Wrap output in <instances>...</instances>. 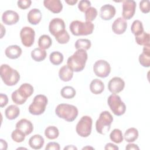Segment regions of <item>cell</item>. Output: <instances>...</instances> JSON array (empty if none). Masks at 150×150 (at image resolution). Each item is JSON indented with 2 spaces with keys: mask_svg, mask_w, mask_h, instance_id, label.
I'll return each mask as SVG.
<instances>
[{
  "mask_svg": "<svg viewBox=\"0 0 150 150\" xmlns=\"http://www.w3.org/2000/svg\"><path fill=\"white\" fill-rule=\"evenodd\" d=\"M5 34V29L4 28V26L1 24V38H2L3 36Z\"/></svg>",
  "mask_w": 150,
  "mask_h": 150,
  "instance_id": "f907efd6",
  "label": "cell"
},
{
  "mask_svg": "<svg viewBox=\"0 0 150 150\" xmlns=\"http://www.w3.org/2000/svg\"><path fill=\"white\" fill-rule=\"evenodd\" d=\"M22 49L18 45H11L7 47L5 50V55L11 59H16L22 54Z\"/></svg>",
  "mask_w": 150,
  "mask_h": 150,
  "instance_id": "d6986e66",
  "label": "cell"
},
{
  "mask_svg": "<svg viewBox=\"0 0 150 150\" xmlns=\"http://www.w3.org/2000/svg\"><path fill=\"white\" fill-rule=\"evenodd\" d=\"M91 41L87 39H79L75 42V48L78 49H83L84 50H88L91 47Z\"/></svg>",
  "mask_w": 150,
  "mask_h": 150,
  "instance_id": "d6a6232c",
  "label": "cell"
},
{
  "mask_svg": "<svg viewBox=\"0 0 150 150\" xmlns=\"http://www.w3.org/2000/svg\"><path fill=\"white\" fill-rule=\"evenodd\" d=\"M35 32L33 28L29 26H25L22 28L20 32V37L22 43L26 47H30L35 41Z\"/></svg>",
  "mask_w": 150,
  "mask_h": 150,
  "instance_id": "30bf717a",
  "label": "cell"
},
{
  "mask_svg": "<svg viewBox=\"0 0 150 150\" xmlns=\"http://www.w3.org/2000/svg\"><path fill=\"white\" fill-rule=\"evenodd\" d=\"M124 137L127 142H132L138 138V131L135 128H129L125 132Z\"/></svg>",
  "mask_w": 150,
  "mask_h": 150,
  "instance_id": "4316f807",
  "label": "cell"
},
{
  "mask_svg": "<svg viewBox=\"0 0 150 150\" xmlns=\"http://www.w3.org/2000/svg\"><path fill=\"white\" fill-rule=\"evenodd\" d=\"M93 120L88 115L83 116L76 125V130L79 135L81 137H88L91 132Z\"/></svg>",
  "mask_w": 150,
  "mask_h": 150,
  "instance_id": "ba28073f",
  "label": "cell"
},
{
  "mask_svg": "<svg viewBox=\"0 0 150 150\" xmlns=\"http://www.w3.org/2000/svg\"><path fill=\"white\" fill-rule=\"evenodd\" d=\"M47 102L46 96L42 94L36 95L34 97L32 103L29 107V112L35 115L43 114L45 111Z\"/></svg>",
  "mask_w": 150,
  "mask_h": 150,
  "instance_id": "8992f818",
  "label": "cell"
},
{
  "mask_svg": "<svg viewBox=\"0 0 150 150\" xmlns=\"http://www.w3.org/2000/svg\"><path fill=\"white\" fill-rule=\"evenodd\" d=\"M125 87L124 81L119 77H114L108 83V88L112 94H118L123 90Z\"/></svg>",
  "mask_w": 150,
  "mask_h": 150,
  "instance_id": "7c38bea8",
  "label": "cell"
},
{
  "mask_svg": "<svg viewBox=\"0 0 150 150\" xmlns=\"http://www.w3.org/2000/svg\"><path fill=\"white\" fill-rule=\"evenodd\" d=\"M44 6L54 13L60 12L63 9V5L60 0H45Z\"/></svg>",
  "mask_w": 150,
  "mask_h": 150,
  "instance_id": "e0dca14e",
  "label": "cell"
},
{
  "mask_svg": "<svg viewBox=\"0 0 150 150\" xmlns=\"http://www.w3.org/2000/svg\"><path fill=\"white\" fill-rule=\"evenodd\" d=\"M135 41L139 45L141 46H146L149 45V34L145 32H142L141 35L135 36Z\"/></svg>",
  "mask_w": 150,
  "mask_h": 150,
  "instance_id": "e575fe53",
  "label": "cell"
},
{
  "mask_svg": "<svg viewBox=\"0 0 150 150\" xmlns=\"http://www.w3.org/2000/svg\"><path fill=\"white\" fill-rule=\"evenodd\" d=\"M64 149H77V148L73 145H69L64 148Z\"/></svg>",
  "mask_w": 150,
  "mask_h": 150,
  "instance_id": "816d5d0a",
  "label": "cell"
},
{
  "mask_svg": "<svg viewBox=\"0 0 150 150\" xmlns=\"http://www.w3.org/2000/svg\"><path fill=\"white\" fill-rule=\"evenodd\" d=\"M127 28V23L122 17H119L116 19L112 25V31L117 35H121L124 33L125 32Z\"/></svg>",
  "mask_w": 150,
  "mask_h": 150,
  "instance_id": "2e32d148",
  "label": "cell"
},
{
  "mask_svg": "<svg viewBox=\"0 0 150 150\" xmlns=\"http://www.w3.org/2000/svg\"><path fill=\"white\" fill-rule=\"evenodd\" d=\"M19 19V16L17 12L12 10L5 11L2 15V21L5 25H12L16 23Z\"/></svg>",
  "mask_w": 150,
  "mask_h": 150,
  "instance_id": "5bb4252c",
  "label": "cell"
},
{
  "mask_svg": "<svg viewBox=\"0 0 150 150\" xmlns=\"http://www.w3.org/2000/svg\"><path fill=\"white\" fill-rule=\"evenodd\" d=\"M125 149H128V150H130V149H138H138H139V148L136 144H128L126 146Z\"/></svg>",
  "mask_w": 150,
  "mask_h": 150,
  "instance_id": "7dc6e473",
  "label": "cell"
},
{
  "mask_svg": "<svg viewBox=\"0 0 150 150\" xmlns=\"http://www.w3.org/2000/svg\"><path fill=\"white\" fill-rule=\"evenodd\" d=\"M42 13L37 8L31 9L28 13L27 18L28 22L32 25L38 24L42 19Z\"/></svg>",
  "mask_w": 150,
  "mask_h": 150,
  "instance_id": "44dd1931",
  "label": "cell"
},
{
  "mask_svg": "<svg viewBox=\"0 0 150 150\" xmlns=\"http://www.w3.org/2000/svg\"><path fill=\"white\" fill-rule=\"evenodd\" d=\"M60 145L56 142H50L48 143L45 148L46 150H59Z\"/></svg>",
  "mask_w": 150,
  "mask_h": 150,
  "instance_id": "ee69618b",
  "label": "cell"
},
{
  "mask_svg": "<svg viewBox=\"0 0 150 150\" xmlns=\"http://www.w3.org/2000/svg\"><path fill=\"white\" fill-rule=\"evenodd\" d=\"M91 7V2L87 0L80 1L78 4V8L81 12H85L86 10Z\"/></svg>",
  "mask_w": 150,
  "mask_h": 150,
  "instance_id": "60d3db41",
  "label": "cell"
},
{
  "mask_svg": "<svg viewBox=\"0 0 150 150\" xmlns=\"http://www.w3.org/2000/svg\"><path fill=\"white\" fill-rule=\"evenodd\" d=\"M18 6L22 9H26L30 7L32 1L30 0H20L18 1Z\"/></svg>",
  "mask_w": 150,
  "mask_h": 150,
  "instance_id": "7bdbcfd3",
  "label": "cell"
},
{
  "mask_svg": "<svg viewBox=\"0 0 150 150\" xmlns=\"http://www.w3.org/2000/svg\"><path fill=\"white\" fill-rule=\"evenodd\" d=\"M59 76L62 81H69L73 76V70L67 65H64L59 70Z\"/></svg>",
  "mask_w": 150,
  "mask_h": 150,
  "instance_id": "603a6c76",
  "label": "cell"
},
{
  "mask_svg": "<svg viewBox=\"0 0 150 150\" xmlns=\"http://www.w3.org/2000/svg\"><path fill=\"white\" fill-rule=\"evenodd\" d=\"M97 16V11L94 7H90L85 12V19L86 22H91L94 21Z\"/></svg>",
  "mask_w": 150,
  "mask_h": 150,
  "instance_id": "f35d334b",
  "label": "cell"
},
{
  "mask_svg": "<svg viewBox=\"0 0 150 150\" xmlns=\"http://www.w3.org/2000/svg\"><path fill=\"white\" fill-rule=\"evenodd\" d=\"M52 44L50 37L47 35H43L40 36L38 40V46L39 48L45 50L49 49Z\"/></svg>",
  "mask_w": 150,
  "mask_h": 150,
  "instance_id": "83f0119b",
  "label": "cell"
},
{
  "mask_svg": "<svg viewBox=\"0 0 150 150\" xmlns=\"http://www.w3.org/2000/svg\"><path fill=\"white\" fill-rule=\"evenodd\" d=\"M45 135L46 138L49 139H54L57 138L59 135V129L56 127L49 126L45 131Z\"/></svg>",
  "mask_w": 150,
  "mask_h": 150,
  "instance_id": "4dcf8cb0",
  "label": "cell"
},
{
  "mask_svg": "<svg viewBox=\"0 0 150 150\" xmlns=\"http://www.w3.org/2000/svg\"><path fill=\"white\" fill-rule=\"evenodd\" d=\"M60 94L63 98L70 99L73 98L76 96V91L73 87L67 86L62 88L60 91Z\"/></svg>",
  "mask_w": 150,
  "mask_h": 150,
  "instance_id": "f546056e",
  "label": "cell"
},
{
  "mask_svg": "<svg viewBox=\"0 0 150 150\" xmlns=\"http://www.w3.org/2000/svg\"><path fill=\"white\" fill-rule=\"evenodd\" d=\"M16 128L21 129L26 134V135H28L32 133L33 129V127L29 120L23 118L16 123Z\"/></svg>",
  "mask_w": 150,
  "mask_h": 150,
  "instance_id": "ac0fdd59",
  "label": "cell"
},
{
  "mask_svg": "<svg viewBox=\"0 0 150 150\" xmlns=\"http://www.w3.org/2000/svg\"><path fill=\"white\" fill-rule=\"evenodd\" d=\"M49 30L52 35L55 36L65 30V23L61 18H56L51 20L49 25Z\"/></svg>",
  "mask_w": 150,
  "mask_h": 150,
  "instance_id": "4fadbf2b",
  "label": "cell"
},
{
  "mask_svg": "<svg viewBox=\"0 0 150 150\" xmlns=\"http://www.w3.org/2000/svg\"><path fill=\"white\" fill-rule=\"evenodd\" d=\"M70 30L73 35L81 36L88 35L93 33L94 25L91 22H81L80 21H73L69 26Z\"/></svg>",
  "mask_w": 150,
  "mask_h": 150,
  "instance_id": "277c9868",
  "label": "cell"
},
{
  "mask_svg": "<svg viewBox=\"0 0 150 150\" xmlns=\"http://www.w3.org/2000/svg\"><path fill=\"white\" fill-rule=\"evenodd\" d=\"M26 134L21 129L16 128L12 131L11 134L12 139L16 142L19 143L23 142L25 139Z\"/></svg>",
  "mask_w": 150,
  "mask_h": 150,
  "instance_id": "8d00e7d4",
  "label": "cell"
},
{
  "mask_svg": "<svg viewBox=\"0 0 150 150\" xmlns=\"http://www.w3.org/2000/svg\"><path fill=\"white\" fill-rule=\"evenodd\" d=\"M44 142V138L39 134L34 135L29 139V145L34 149H40L43 146Z\"/></svg>",
  "mask_w": 150,
  "mask_h": 150,
  "instance_id": "7402d4cb",
  "label": "cell"
},
{
  "mask_svg": "<svg viewBox=\"0 0 150 150\" xmlns=\"http://www.w3.org/2000/svg\"><path fill=\"white\" fill-rule=\"evenodd\" d=\"M56 114L68 122L73 121L78 115V110L73 105L60 104L55 109Z\"/></svg>",
  "mask_w": 150,
  "mask_h": 150,
  "instance_id": "3957f363",
  "label": "cell"
},
{
  "mask_svg": "<svg viewBox=\"0 0 150 150\" xmlns=\"http://www.w3.org/2000/svg\"><path fill=\"white\" fill-rule=\"evenodd\" d=\"M11 97H12V100L13 101V102L14 103H15L16 104L18 105H22L23 104H24L26 100V98H23L18 92V90L14 91L11 95Z\"/></svg>",
  "mask_w": 150,
  "mask_h": 150,
  "instance_id": "ab89813d",
  "label": "cell"
},
{
  "mask_svg": "<svg viewBox=\"0 0 150 150\" xmlns=\"http://www.w3.org/2000/svg\"><path fill=\"white\" fill-rule=\"evenodd\" d=\"M64 57L62 53L56 51L50 53L49 59L50 62L54 65H59L63 62Z\"/></svg>",
  "mask_w": 150,
  "mask_h": 150,
  "instance_id": "836d02e7",
  "label": "cell"
},
{
  "mask_svg": "<svg viewBox=\"0 0 150 150\" xmlns=\"http://www.w3.org/2000/svg\"><path fill=\"white\" fill-rule=\"evenodd\" d=\"M18 91L23 98L27 99L33 94V87L29 83H23L19 87Z\"/></svg>",
  "mask_w": 150,
  "mask_h": 150,
  "instance_id": "484cf974",
  "label": "cell"
},
{
  "mask_svg": "<svg viewBox=\"0 0 150 150\" xmlns=\"http://www.w3.org/2000/svg\"><path fill=\"white\" fill-rule=\"evenodd\" d=\"M18 149H26V148H19Z\"/></svg>",
  "mask_w": 150,
  "mask_h": 150,
  "instance_id": "db71d44e",
  "label": "cell"
},
{
  "mask_svg": "<svg viewBox=\"0 0 150 150\" xmlns=\"http://www.w3.org/2000/svg\"><path fill=\"white\" fill-rule=\"evenodd\" d=\"M0 74L4 83L8 86L15 85L20 79L18 71L6 64H3L1 66Z\"/></svg>",
  "mask_w": 150,
  "mask_h": 150,
  "instance_id": "7a4b0ae2",
  "label": "cell"
},
{
  "mask_svg": "<svg viewBox=\"0 0 150 150\" xmlns=\"http://www.w3.org/2000/svg\"><path fill=\"white\" fill-rule=\"evenodd\" d=\"M115 7L110 4H105L100 8V16L102 19L108 21L111 19L115 15Z\"/></svg>",
  "mask_w": 150,
  "mask_h": 150,
  "instance_id": "9a60e30c",
  "label": "cell"
},
{
  "mask_svg": "<svg viewBox=\"0 0 150 150\" xmlns=\"http://www.w3.org/2000/svg\"><path fill=\"white\" fill-rule=\"evenodd\" d=\"M8 103V98L6 94H0V106L1 108L5 107Z\"/></svg>",
  "mask_w": 150,
  "mask_h": 150,
  "instance_id": "f6af8a7d",
  "label": "cell"
},
{
  "mask_svg": "<svg viewBox=\"0 0 150 150\" xmlns=\"http://www.w3.org/2000/svg\"><path fill=\"white\" fill-rule=\"evenodd\" d=\"M136 2L133 0H126L122 1V18L125 20L131 19L135 14L136 9Z\"/></svg>",
  "mask_w": 150,
  "mask_h": 150,
  "instance_id": "8fae6325",
  "label": "cell"
},
{
  "mask_svg": "<svg viewBox=\"0 0 150 150\" xmlns=\"http://www.w3.org/2000/svg\"><path fill=\"white\" fill-rule=\"evenodd\" d=\"M90 89L91 93L94 94H101L104 89V85L103 81L98 79H94L91 81L90 85Z\"/></svg>",
  "mask_w": 150,
  "mask_h": 150,
  "instance_id": "cb8c5ba5",
  "label": "cell"
},
{
  "mask_svg": "<svg viewBox=\"0 0 150 150\" xmlns=\"http://www.w3.org/2000/svg\"><path fill=\"white\" fill-rule=\"evenodd\" d=\"M0 142H1V146H0V148L1 149H6L7 148H8V144L7 142L2 139H0Z\"/></svg>",
  "mask_w": 150,
  "mask_h": 150,
  "instance_id": "c3c4849f",
  "label": "cell"
},
{
  "mask_svg": "<svg viewBox=\"0 0 150 150\" xmlns=\"http://www.w3.org/2000/svg\"><path fill=\"white\" fill-rule=\"evenodd\" d=\"M95 74L101 78L107 77L111 71L110 64L104 60H99L95 62L93 66Z\"/></svg>",
  "mask_w": 150,
  "mask_h": 150,
  "instance_id": "9c48e42d",
  "label": "cell"
},
{
  "mask_svg": "<svg viewBox=\"0 0 150 150\" xmlns=\"http://www.w3.org/2000/svg\"><path fill=\"white\" fill-rule=\"evenodd\" d=\"M20 114V110L18 106L15 105H10L8 106L5 111V117L10 120H14Z\"/></svg>",
  "mask_w": 150,
  "mask_h": 150,
  "instance_id": "d4e9b609",
  "label": "cell"
},
{
  "mask_svg": "<svg viewBox=\"0 0 150 150\" xmlns=\"http://www.w3.org/2000/svg\"><path fill=\"white\" fill-rule=\"evenodd\" d=\"M86 148H92V149H93V148H91V147H88V146H87V147H84V148H83V149H86Z\"/></svg>",
  "mask_w": 150,
  "mask_h": 150,
  "instance_id": "f5cc1de1",
  "label": "cell"
},
{
  "mask_svg": "<svg viewBox=\"0 0 150 150\" xmlns=\"http://www.w3.org/2000/svg\"><path fill=\"white\" fill-rule=\"evenodd\" d=\"M139 63L145 67L150 66V45L144 46L142 53L139 56Z\"/></svg>",
  "mask_w": 150,
  "mask_h": 150,
  "instance_id": "ffe728a7",
  "label": "cell"
},
{
  "mask_svg": "<svg viewBox=\"0 0 150 150\" xmlns=\"http://www.w3.org/2000/svg\"><path fill=\"white\" fill-rule=\"evenodd\" d=\"M110 139L116 143L120 144L123 141V135L122 131L119 129H114L110 134Z\"/></svg>",
  "mask_w": 150,
  "mask_h": 150,
  "instance_id": "d590c367",
  "label": "cell"
},
{
  "mask_svg": "<svg viewBox=\"0 0 150 150\" xmlns=\"http://www.w3.org/2000/svg\"><path fill=\"white\" fill-rule=\"evenodd\" d=\"M65 2L70 5H74L77 2V0H66Z\"/></svg>",
  "mask_w": 150,
  "mask_h": 150,
  "instance_id": "681fc988",
  "label": "cell"
},
{
  "mask_svg": "<svg viewBox=\"0 0 150 150\" xmlns=\"http://www.w3.org/2000/svg\"><path fill=\"white\" fill-rule=\"evenodd\" d=\"M104 149L106 150L111 149V150H117L118 149V147L115 145V144H113L112 143H108L105 145Z\"/></svg>",
  "mask_w": 150,
  "mask_h": 150,
  "instance_id": "bcb514c9",
  "label": "cell"
},
{
  "mask_svg": "<svg viewBox=\"0 0 150 150\" xmlns=\"http://www.w3.org/2000/svg\"><path fill=\"white\" fill-rule=\"evenodd\" d=\"M113 117L108 111H104L102 112L96 122V128L97 132L105 135L110 129Z\"/></svg>",
  "mask_w": 150,
  "mask_h": 150,
  "instance_id": "5b68a950",
  "label": "cell"
},
{
  "mask_svg": "<svg viewBox=\"0 0 150 150\" xmlns=\"http://www.w3.org/2000/svg\"><path fill=\"white\" fill-rule=\"evenodd\" d=\"M87 57L88 55L86 50L78 49L73 55L68 58L67 65L71 68L73 71H81L85 67Z\"/></svg>",
  "mask_w": 150,
  "mask_h": 150,
  "instance_id": "6da1fadb",
  "label": "cell"
},
{
  "mask_svg": "<svg viewBox=\"0 0 150 150\" xmlns=\"http://www.w3.org/2000/svg\"><path fill=\"white\" fill-rule=\"evenodd\" d=\"M54 37L56 40L60 44H66L70 40V36L66 30L58 33Z\"/></svg>",
  "mask_w": 150,
  "mask_h": 150,
  "instance_id": "74e56055",
  "label": "cell"
},
{
  "mask_svg": "<svg viewBox=\"0 0 150 150\" xmlns=\"http://www.w3.org/2000/svg\"><path fill=\"white\" fill-rule=\"evenodd\" d=\"M107 103L111 110L115 115L120 116L125 113L126 106L119 96L112 94L108 97Z\"/></svg>",
  "mask_w": 150,
  "mask_h": 150,
  "instance_id": "52a82bcc",
  "label": "cell"
},
{
  "mask_svg": "<svg viewBox=\"0 0 150 150\" xmlns=\"http://www.w3.org/2000/svg\"><path fill=\"white\" fill-rule=\"evenodd\" d=\"M131 30L132 33L135 36L141 35L142 32H144L142 23L139 20H135L132 23Z\"/></svg>",
  "mask_w": 150,
  "mask_h": 150,
  "instance_id": "1f68e13d",
  "label": "cell"
},
{
  "mask_svg": "<svg viewBox=\"0 0 150 150\" xmlns=\"http://www.w3.org/2000/svg\"><path fill=\"white\" fill-rule=\"evenodd\" d=\"M139 8L142 13H148L150 11L149 1L142 0L139 2Z\"/></svg>",
  "mask_w": 150,
  "mask_h": 150,
  "instance_id": "b9f144b4",
  "label": "cell"
},
{
  "mask_svg": "<svg viewBox=\"0 0 150 150\" xmlns=\"http://www.w3.org/2000/svg\"><path fill=\"white\" fill-rule=\"evenodd\" d=\"M32 58L36 62H41L45 59L46 57V52L45 50L40 48H35L31 52Z\"/></svg>",
  "mask_w": 150,
  "mask_h": 150,
  "instance_id": "f1b7e54d",
  "label": "cell"
}]
</instances>
